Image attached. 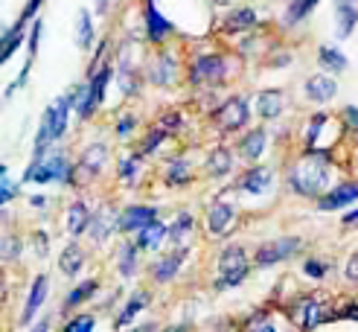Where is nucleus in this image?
Segmentation results:
<instances>
[{
	"mask_svg": "<svg viewBox=\"0 0 358 332\" xmlns=\"http://www.w3.org/2000/svg\"><path fill=\"white\" fill-rule=\"evenodd\" d=\"M329 178H332V157H329V152L309 149L292 166L289 184H292V189L297 192V196L317 199V196H324V189L329 187Z\"/></svg>",
	"mask_w": 358,
	"mask_h": 332,
	"instance_id": "nucleus-1",
	"label": "nucleus"
},
{
	"mask_svg": "<svg viewBox=\"0 0 358 332\" xmlns=\"http://www.w3.org/2000/svg\"><path fill=\"white\" fill-rule=\"evenodd\" d=\"M219 289H230V286H239L242 280H245V274H248V254H245V248H239V245H227V248L219 254Z\"/></svg>",
	"mask_w": 358,
	"mask_h": 332,
	"instance_id": "nucleus-2",
	"label": "nucleus"
},
{
	"mask_svg": "<svg viewBox=\"0 0 358 332\" xmlns=\"http://www.w3.org/2000/svg\"><path fill=\"white\" fill-rule=\"evenodd\" d=\"M300 248H303V242L294 239V236H289V239H277V242H265V245H259L257 254H254V266H259V268H271V266H277V262L294 257Z\"/></svg>",
	"mask_w": 358,
	"mask_h": 332,
	"instance_id": "nucleus-3",
	"label": "nucleus"
},
{
	"mask_svg": "<svg viewBox=\"0 0 358 332\" xmlns=\"http://www.w3.org/2000/svg\"><path fill=\"white\" fill-rule=\"evenodd\" d=\"M224 70H227V64L222 56H213V52L210 56H199L189 67V82L192 85H219L224 79Z\"/></svg>",
	"mask_w": 358,
	"mask_h": 332,
	"instance_id": "nucleus-4",
	"label": "nucleus"
},
{
	"mask_svg": "<svg viewBox=\"0 0 358 332\" xmlns=\"http://www.w3.org/2000/svg\"><path fill=\"white\" fill-rule=\"evenodd\" d=\"M216 120H219L222 131H239V129H245V122H248V102L242 96L224 99L216 108Z\"/></svg>",
	"mask_w": 358,
	"mask_h": 332,
	"instance_id": "nucleus-5",
	"label": "nucleus"
},
{
	"mask_svg": "<svg viewBox=\"0 0 358 332\" xmlns=\"http://www.w3.org/2000/svg\"><path fill=\"white\" fill-rule=\"evenodd\" d=\"M152 222H157V210L149 207V204H131L117 216V227L125 233H131V231L140 233L143 227H149Z\"/></svg>",
	"mask_w": 358,
	"mask_h": 332,
	"instance_id": "nucleus-6",
	"label": "nucleus"
},
{
	"mask_svg": "<svg viewBox=\"0 0 358 332\" xmlns=\"http://www.w3.org/2000/svg\"><path fill=\"white\" fill-rule=\"evenodd\" d=\"M355 201H358V181H344L335 189L324 192V196L317 199V207L324 210V213H332V210H341V207L355 204Z\"/></svg>",
	"mask_w": 358,
	"mask_h": 332,
	"instance_id": "nucleus-7",
	"label": "nucleus"
},
{
	"mask_svg": "<svg viewBox=\"0 0 358 332\" xmlns=\"http://www.w3.org/2000/svg\"><path fill=\"white\" fill-rule=\"evenodd\" d=\"M47 289H50V277L47 274H38V277L32 280L29 294H27V303H24V312H21V326H29L35 321V315H38V309L47 301Z\"/></svg>",
	"mask_w": 358,
	"mask_h": 332,
	"instance_id": "nucleus-8",
	"label": "nucleus"
},
{
	"mask_svg": "<svg viewBox=\"0 0 358 332\" xmlns=\"http://www.w3.org/2000/svg\"><path fill=\"white\" fill-rule=\"evenodd\" d=\"M149 82L152 85H172L175 76H178V62L169 56V52H160V56H155L149 62Z\"/></svg>",
	"mask_w": 358,
	"mask_h": 332,
	"instance_id": "nucleus-9",
	"label": "nucleus"
},
{
	"mask_svg": "<svg viewBox=\"0 0 358 332\" xmlns=\"http://www.w3.org/2000/svg\"><path fill=\"white\" fill-rule=\"evenodd\" d=\"M358 24V0H338L335 3V27H338V38H350L352 29Z\"/></svg>",
	"mask_w": 358,
	"mask_h": 332,
	"instance_id": "nucleus-10",
	"label": "nucleus"
},
{
	"mask_svg": "<svg viewBox=\"0 0 358 332\" xmlns=\"http://www.w3.org/2000/svg\"><path fill=\"white\" fill-rule=\"evenodd\" d=\"M306 96L312 99V102H317V105H327L329 99H335V94H338V82L332 79V76H327V73H317V76H312V79H306Z\"/></svg>",
	"mask_w": 358,
	"mask_h": 332,
	"instance_id": "nucleus-11",
	"label": "nucleus"
},
{
	"mask_svg": "<svg viewBox=\"0 0 358 332\" xmlns=\"http://www.w3.org/2000/svg\"><path fill=\"white\" fill-rule=\"evenodd\" d=\"M234 219H236L234 204H227V201H216V204L210 207V213H207V227H210V233H213V236L227 233V227L234 224Z\"/></svg>",
	"mask_w": 358,
	"mask_h": 332,
	"instance_id": "nucleus-12",
	"label": "nucleus"
},
{
	"mask_svg": "<svg viewBox=\"0 0 358 332\" xmlns=\"http://www.w3.org/2000/svg\"><path fill=\"white\" fill-rule=\"evenodd\" d=\"M184 257H187V251H172V254H166V257L155 259V262H152V277L157 280V283H169V280H172L178 271H181Z\"/></svg>",
	"mask_w": 358,
	"mask_h": 332,
	"instance_id": "nucleus-13",
	"label": "nucleus"
},
{
	"mask_svg": "<svg viewBox=\"0 0 358 332\" xmlns=\"http://www.w3.org/2000/svg\"><path fill=\"white\" fill-rule=\"evenodd\" d=\"M143 17H146V35H149V41L157 44V41H164L166 35L172 32V24L157 12L155 0H146V12H143Z\"/></svg>",
	"mask_w": 358,
	"mask_h": 332,
	"instance_id": "nucleus-14",
	"label": "nucleus"
},
{
	"mask_svg": "<svg viewBox=\"0 0 358 332\" xmlns=\"http://www.w3.org/2000/svg\"><path fill=\"white\" fill-rule=\"evenodd\" d=\"M268 187H271V169H265V166L248 169L239 178V189L250 192V196H262V192H268Z\"/></svg>",
	"mask_w": 358,
	"mask_h": 332,
	"instance_id": "nucleus-15",
	"label": "nucleus"
},
{
	"mask_svg": "<svg viewBox=\"0 0 358 332\" xmlns=\"http://www.w3.org/2000/svg\"><path fill=\"white\" fill-rule=\"evenodd\" d=\"M265 143H268V134H265V129H250V131H248V134L239 140V154L245 157L248 164H254V161H259V157H262Z\"/></svg>",
	"mask_w": 358,
	"mask_h": 332,
	"instance_id": "nucleus-16",
	"label": "nucleus"
},
{
	"mask_svg": "<svg viewBox=\"0 0 358 332\" xmlns=\"http://www.w3.org/2000/svg\"><path fill=\"white\" fill-rule=\"evenodd\" d=\"M294 321L300 324V329L309 332L324 321V309H320V303L315 301V297H303V301L297 303V309H294Z\"/></svg>",
	"mask_w": 358,
	"mask_h": 332,
	"instance_id": "nucleus-17",
	"label": "nucleus"
},
{
	"mask_svg": "<svg viewBox=\"0 0 358 332\" xmlns=\"http://www.w3.org/2000/svg\"><path fill=\"white\" fill-rule=\"evenodd\" d=\"M91 222H94V213L87 210L85 201H73L67 210V231L70 236H82L85 231H91Z\"/></svg>",
	"mask_w": 358,
	"mask_h": 332,
	"instance_id": "nucleus-18",
	"label": "nucleus"
},
{
	"mask_svg": "<svg viewBox=\"0 0 358 332\" xmlns=\"http://www.w3.org/2000/svg\"><path fill=\"white\" fill-rule=\"evenodd\" d=\"M82 266H85V251H82V245H79V242L64 245V251H62V257H59L62 274H64V277H76V274L82 271Z\"/></svg>",
	"mask_w": 358,
	"mask_h": 332,
	"instance_id": "nucleus-19",
	"label": "nucleus"
},
{
	"mask_svg": "<svg viewBox=\"0 0 358 332\" xmlns=\"http://www.w3.org/2000/svg\"><path fill=\"white\" fill-rule=\"evenodd\" d=\"M169 236V227L164 222H152L149 227H143V231L137 233V248L140 251H155L157 245H164V239Z\"/></svg>",
	"mask_w": 358,
	"mask_h": 332,
	"instance_id": "nucleus-20",
	"label": "nucleus"
},
{
	"mask_svg": "<svg viewBox=\"0 0 358 332\" xmlns=\"http://www.w3.org/2000/svg\"><path fill=\"white\" fill-rule=\"evenodd\" d=\"M24 35H27V21H21V17H17V24L3 32V47H0V62H3V64L15 56V50L24 44Z\"/></svg>",
	"mask_w": 358,
	"mask_h": 332,
	"instance_id": "nucleus-21",
	"label": "nucleus"
},
{
	"mask_svg": "<svg viewBox=\"0 0 358 332\" xmlns=\"http://www.w3.org/2000/svg\"><path fill=\"white\" fill-rule=\"evenodd\" d=\"M257 114L262 120H277L282 114V94L280 91H259L257 94Z\"/></svg>",
	"mask_w": 358,
	"mask_h": 332,
	"instance_id": "nucleus-22",
	"label": "nucleus"
},
{
	"mask_svg": "<svg viewBox=\"0 0 358 332\" xmlns=\"http://www.w3.org/2000/svg\"><path fill=\"white\" fill-rule=\"evenodd\" d=\"M207 172H210V178H224V175L230 172V166H234V154H230V149L219 146V149H213L210 157H207Z\"/></svg>",
	"mask_w": 358,
	"mask_h": 332,
	"instance_id": "nucleus-23",
	"label": "nucleus"
},
{
	"mask_svg": "<svg viewBox=\"0 0 358 332\" xmlns=\"http://www.w3.org/2000/svg\"><path fill=\"white\" fill-rule=\"evenodd\" d=\"M257 24V12L250 9V6H242V9H234V12H227L224 17V32H245Z\"/></svg>",
	"mask_w": 358,
	"mask_h": 332,
	"instance_id": "nucleus-24",
	"label": "nucleus"
},
{
	"mask_svg": "<svg viewBox=\"0 0 358 332\" xmlns=\"http://www.w3.org/2000/svg\"><path fill=\"white\" fill-rule=\"evenodd\" d=\"M317 3H320V0H292V3L285 6L282 24H285V27H294V24H300V21H306Z\"/></svg>",
	"mask_w": 358,
	"mask_h": 332,
	"instance_id": "nucleus-25",
	"label": "nucleus"
},
{
	"mask_svg": "<svg viewBox=\"0 0 358 332\" xmlns=\"http://www.w3.org/2000/svg\"><path fill=\"white\" fill-rule=\"evenodd\" d=\"M149 306V294L146 291H134L131 297H129V303H125L122 306V312H120V318H117V326H129L134 318H137V315L143 312V309H146Z\"/></svg>",
	"mask_w": 358,
	"mask_h": 332,
	"instance_id": "nucleus-26",
	"label": "nucleus"
},
{
	"mask_svg": "<svg viewBox=\"0 0 358 332\" xmlns=\"http://www.w3.org/2000/svg\"><path fill=\"white\" fill-rule=\"evenodd\" d=\"M137 242H122L120 251H117V266H120V274L122 277H134L137 271Z\"/></svg>",
	"mask_w": 358,
	"mask_h": 332,
	"instance_id": "nucleus-27",
	"label": "nucleus"
},
{
	"mask_svg": "<svg viewBox=\"0 0 358 332\" xmlns=\"http://www.w3.org/2000/svg\"><path fill=\"white\" fill-rule=\"evenodd\" d=\"M317 62H320V67L332 70V73H341V70H347V56L341 50H335V47H320L317 50Z\"/></svg>",
	"mask_w": 358,
	"mask_h": 332,
	"instance_id": "nucleus-28",
	"label": "nucleus"
},
{
	"mask_svg": "<svg viewBox=\"0 0 358 332\" xmlns=\"http://www.w3.org/2000/svg\"><path fill=\"white\" fill-rule=\"evenodd\" d=\"M76 44L79 50H87L94 44V21L87 9H79V17H76Z\"/></svg>",
	"mask_w": 358,
	"mask_h": 332,
	"instance_id": "nucleus-29",
	"label": "nucleus"
},
{
	"mask_svg": "<svg viewBox=\"0 0 358 332\" xmlns=\"http://www.w3.org/2000/svg\"><path fill=\"white\" fill-rule=\"evenodd\" d=\"M99 289V283L96 280H85V283H79L73 291H70L67 297H64V309H76L79 303H85L87 297H94V291Z\"/></svg>",
	"mask_w": 358,
	"mask_h": 332,
	"instance_id": "nucleus-30",
	"label": "nucleus"
},
{
	"mask_svg": "<svg viewBox=\"0 0 358 332\" xmlns=\"http://www.w3.org/2000/svg\"><path fill=\"white\" fill-rule=\"evenodd\" d=\"M105 157H108V149H105L102 143H94V146H87L85 149V166H91L94 172H99L102 166H105Z\"/></svg>",
	"mask_w": 358,
	"mask_h": 332,
	"instance_id": "nucleus-31",
	"label": "nucleus"
},
{
	"mask_svg": "<svg viewBox=\"0 0 358 332\" xmlns=\"http://www.w3.org/2000/svg\"><path fill=\"white\" fill-rule=\"evenodd\" d=\"M189 231H192V216H189V213H181V216L175 219V224L169 227V239H172L175 245H181Z\"/></svg>",
	"mask_w": 358,
	"mask_h": 332,
	"instance_id": "nucleus-32",
	"label": "nucleus"
},
{
	"mask_svg": "<svg viewBox=\"0 0 358 332\" xmlns=\"http://www.w3.org/2000/svg\"><path fill=\"white\" fill-rule=\"evenodd\" d=\"M137 172H140V157H137V154L125 157V161L120 164V178H122L125 187H131V184L137 181Z\"/></svg>",
	"mask_w": 358,
	"mask_h": 332,
	"instance_id": "nucleus-33",
	"label": "nucleus"
},
{
	"mask_svg": "<svg viewBox=\"0 0 358 332\" xmlns=\"http://www.w3.org/2000/svg\"><path fill=\"white\" fill-rule=\"evenodd\" d=\"M166 184L169 187H178V184H189V166L184 161H175L166 172Z\"/></svg>",
	"mask_w": 358,
	"mask_h": 332,
	"instance_id": "nucleus-34",
	"label": "nucleus"
},
{
	"mask_svg": "<svg viewBox=\"0 0 358 332\" xmlns=\"http://www.w3.org/2000/svg\"><path fill=\"white\" fill-rule=\"evenodd\" d=\"M94 326H96L94 315H79V318H70L62 332H94Z\"/></svg>",
	"mask_w": 358,
	"mask_h": 332,
	"instance_id": "nucleus-35",
	"label": "nucleus"
},
{
	"mask_svg": "<svg viewBox=\"0 0 358 332\" xmlns=\"http://www.w3.org/2000/svg\"><path fill=\"white\" fill-rule=\"evenodd\" d=\"M111 227H114V224L108 222V216L99 213V216H94V222H91V236H94L96 242H105V236H108Z\"/></svg>",
	"mask_w": 358,
	"mask_h": 332,
	"instance_id": "nucleus-36",
	"label": "nucleus"
},
{
	"mask_svg": "<svg viewBox=\"0 0 358 332\" xmlns=\"http://www.w3.org/2000/svg\"><path fill=\"white\" fill-rule=\"evenodd\" d=\"M303 274L312 277V280H320L329 274V262H320V259H309L306 266H303Z\"/></svg>",
	"mask_w": 358,
	"mask_h": 332,
	"instance_id": "nucleus-37",
	"label": "nucleus"
},
{
	"mask_svg": "<svg viewBox=\"0 0 358 332\" xmlns=\"http://www.w3.org/2000/svg\"><path fill=\"white\" fill-rule=\"evenodd\" d=\"M324 126H327V114H315L309 120V131H306V143L309 146H315V140H317L320 131H324Z\"/></svg>",
	"mask_w": 358,
	"mask_h": 332,
	"instance_id": "nucleus-38",
	"label": "nucleus"
},
{
	"mask_svg": "<svg viewBox=\"0 0 358 332\" xmlns=\"http://www.w3.org/2000/svg\"><path fill=\"white\" fill-rule=\"evenodd\" d=\"M166 134H169V131H166L164 126H160V129H155V131L146 137V143H143V154H152V152H155V149H157V146H160V143H164V140H166Z\"/></svg>",
	"mask_w": 358,
	"mask_h": 332,
	"instance_id": "nucleus-39",
	"label": "nucleus"
},
{
	"mask_svg": "<svg viewBox=\"0 0 358 332\" xmlns=\"http://www.w3.org/2000/svg\"><path fill=\"white\" fill-rule=\"evenodd\" d=\"M0 181H3V189H0V201L9 204V201H12V196H15V187H12V181H9V172H6V166L0 169Z\"/></svg>",
	"mask_w": 358,
	"mask_h": 332,
	"instance_id": "nucleus-40",
	"label": "nucleus"
},
{
	"mask_svg": "<svg viewBox=\"0 0 358 332\" xmlns=\"http://www.w3.org/2000/svg\"><path fill=\"white\" fill-rule=\"evenodd\" d=\"M341 120H344V126H347V129L358 131V108H355V105H344Z\"/></svg>",
	"mask_w": 358,
	"mask_h": 332,
	"instance_id": "nucleus-41",
	"label": "nucleus"
},
{
	"mask_svg": "<svg viewBox=\"0 0 358 332\" xmlns=\"http://www.w3.org/2000/svg\"><path fill=\"white\" fill-rule=\"evenodd\" d=\"M134 126H137V120H134L131 114H125V117H122V120L117 122V134H120V137L125 140V137H129V134L134 131Z\"/></svg>",
	"mask_w": 358,
	"mask_h": 332,
	"instance_id": "nucleus-42",
	"label": "nucleus"
},
{
	"mask_svg": "<svg viewBox=\"0 0 358 332\" xmlns=\"http://www.w3.org/2000/svg\"><path fill=\"white\" fill-rule=\"evenodd\" d=\"M344 274H347V280H352V283H358V251H355V254L347 259Z\"/></svg>",
	"mask_w": 358,
	"mask_h": 332,
	"instance_id": "nucleus-43",
	"label": "nucleus"
},
{
	"mask_svg": "<svg viewBox=\"0 0 358 332\" xmlns=\"http://www.w3.org/2000/svg\"><path fill=\"white\" fill-rule=\"evenodd\" d=\"M3 257H6V259L21 257V242H15L12 236H6V245H3Z\"/></svg>",
	"mask_w": 358,
	"mask_h": 332,
	"instance_id": "nucleus-44",
	"label": "nucleus"
},
{
	"mask_svg": "<svg viewBox=\"0 0 358 332\" xmlns=\"http://www.w3.org/2000/svg\"><path fill=\"white\" fill-rule=\"evenodd\" d=\"M248 332H277V326L271 321H254L248 326Z\"/></svg>",
	"mask_w": 358,
	"mask_h": 332,
	"instance_id": "nucleus-45",
	"label": "nucleus"
},
{
	"mask_svg": "<svg viewBox=\"0 0 358 332\" xmlns=\"http://www.w3.org/2000/svg\"><path fill=\"white\" fill-rule=\"evenodd\" d=\"M35 242H38V245H35V251H38V257H44L50 248H47V233H35Z\"/></svg>",
	"mask_w": 358,
	"mask_h": 332,
	"instance_id": "nucleus-46",
	"label": "nucleus"
},
{
	"mask_svg": "<svg viewBox=\"0 0 358 332\" xmlns=\"http://www.w3.org/2000/svg\"><path fill=\"white\" fill-rule=\"evenodd\" d=\"M47 329H50V318H47V315H44V318H41L38 324H35V326H32L29 332H47Z\"/></svg>",
	"mask_w": 358,
	"mask_h": 332,
	"instance_id": "nucleus-47",
	"label": "nucleus"
},
{
	"mask_svg": "<svg viewBox=\"0 0 358 332\" xmlns=\"http://www.w3.org/2000/svg\"><path fill=\"white\" fill-rule=\"evenodd\" d=\"M344 224H347V227H358V210H352V213L344 216Z\"/></svg>",
	"mask_w": 358,
	"mask_h": 332,
	"instance_id": "nucleus-48",
	"label": "nucleus"
},
{
	"mask_svg": "<svg viewBox=\"0 0 358 332\" xmlns=\"http://www.w3.org/2000/svg\"><path fill=\"white\" fill-rule=\"evenodd\" d=\"M341 318H350V321H358V306H347L341 312Z\"/></svg>",
	"mask_w": 358,
	"mask_h": 332,
	"instance_id": "nucleus-49",
	"label": "nucleus"
},
{
	"mask_svg": "<svg viewBox=\"0 0 358 332\" xmlns=\"http://www.w3.org/2000/svg\"><path fill=\"white\" fill-rule=\"evenodd\" d=\"M29 204H32V207H47V199H44V196H32Z\"/></svg>",
	"mask_w": 358,
	"mask_h": 332,
	"instance_id": "nucleus-50",
	"label": "nucleus"
},
{
	"mask_svg": "<svg viewBox=\"0 0 358 332\" xmlns=\"http://www.w3.org/2000/svg\"><path fill=\"white\" fill-rule=\"evenodd\" d=\"M131 332H157V326H155V324H143V326H137V329H131Z\"/></svg>",
	"mask_w": 358,
	"mask_h": 332,
	"instance_id": "nucleus-51",
	"label": "nucleus"
}]
</instances>
